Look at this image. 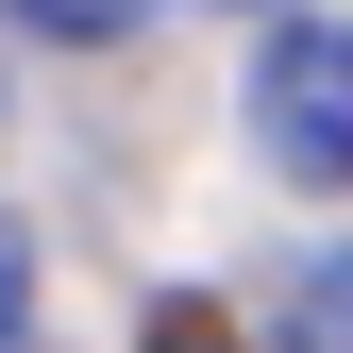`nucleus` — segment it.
<instances>
[{
    "instance_id": "obj_1",
    "label": "nucleus",
    "mask_w": 353,
    "mask_h": 353,
    "mask_svg": "<svg viewBox=\"0 0 353 353\" xmlns=\"http://www.w3.org/2000/svg\"><path fill=\"white\" fill-rule=\"evenodd\" d=\"M252 152H270L303 202L353 185V34L336 17H286L270 51H252Z\"/></svg>"
},
{
    "instance_id": "obj_2",
    "label": "nucleus",
    "mask_w": 353,
    "mask_h": 353,
    "mask_svg": "<svg viewBox=\"0 0 353 353\" xmlns=\"http://www.w3.org/2000/svg\"><path fill=\"white\" fill-rule=\"evenodd\" d=\"M270 353H353V236L336 252H303V286H286V336Z\"/></svg>"
},
{
    "instance_id": "obj_3",
    "label": "nucleus",
    "mask_w": 353,
    "mask_h": 353,
    "mask_svg": "<svg viewBox=\"0 0 353 353\" xmlns=\"http://www.w3.org/2000/svg\"><path fill=\"white\" fill-rule=\"evenodd\" d=\"M17 17H34V34H51V51H118V34H135V17H152V0H17Z\"/></svg>"
},
{
    "instance_id": "obj_4",
    "label": "nucleus",
    "mask_w": 353,
    "mask_h": 353,
    "mask_svg": "<svg viewBox=\"0 0 353 353\" xmlns=\"http://www.w3.org/2000/svg\"><path fill=\"white\" fill-rule=\"evenodd\" d=\"M17 320H34V236L0 219V353H17Z\"/></svg>"
},
{
    "instance_id": "obj_5",
    "label": "nucleus",
    "mask_w": 353,
    "mask_h": 353,
    "mask_svg": "<svg viewBox=\"0 0 353 353\" xmlns=\"http://www.w3.org/2000/svg\"><path fill=\"white\" fill-rule=\"evenodd\" d=\"M152 353H219V320H202V303H168V320H152Z\"/></svg>"
}]
</instances>
